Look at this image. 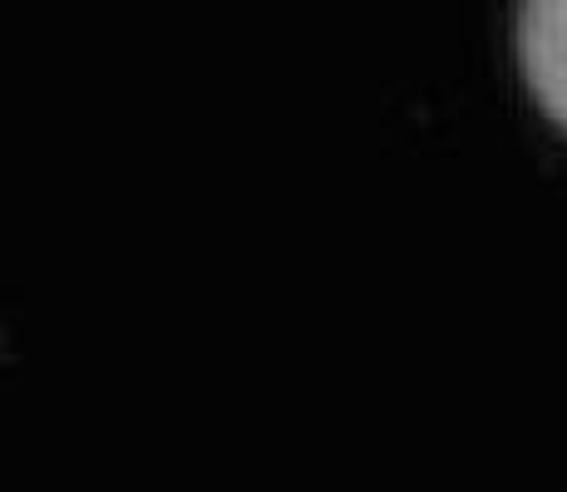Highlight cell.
Wrapping results in <instances>:
<instances>
[{
    "label": "cell",
    "instance_id": "cell-1",
    "mask_svg": "<svg viewBox=\"0 0 567 492\" xmlns=\"http://www.w3.org/2000/svg\"><path fill=\"white\" fill-rule=\"evenodd\" d=\"M518 60L538 108L567 128V0H523Z\"/></svg>",
    "mask_w": 567,
    "mask_h": 492
}]
</instances>
